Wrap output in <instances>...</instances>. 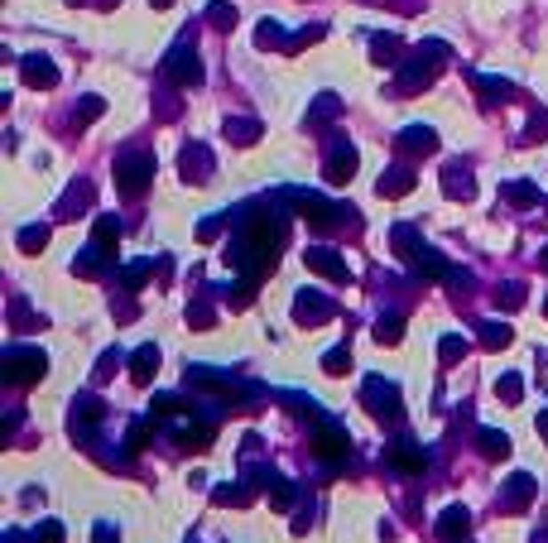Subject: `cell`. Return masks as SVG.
<instances>
[{
	"label": "cell",
	"instance_id": "cell-1",
	"mask_svg": "<svg viewBox=\"0 0 548 543\" xmlns=\"http://www.w3.org/2000/svg\"><path fill=\"white\" fill-rule=\"evenodd\" d=\"M443 63H447V44H443V39H428V44H419V49H414V53L399 63V73H395V92H404V97H414V92L433 87L438 73H443Z\"/></svg>",
	"mask_w": 548,
	"mask_h": 543
},
{
	"label": "cell",
	"instance_id": "cell-2",
	"mask_svg": "<svg viewBox=\"0 0 548 543\" xmlns=\"http://www.w3.org/2000/svg\"><path fill=\"white\" fill-rule=\"evenodd\" d=\"M154 179V155H145V149H130V155L116 159V188H121L125 197H140Z\"/></svg>",
	"mask_w": 548,
	"mask_h": 543
},
{
	"label": "cell",
	"instance_id": "cell-3",
	"mask_svg": "<svg viewBox=\"0 0 548 543\" xmlns=\"http://www.w3.org/2000/svg\"><path fill=\"white\" fill-rule=\"evenodd\" d=\"M164 77H169L173 87H197L202 82V58L193 49V39H183V44L169 49V58H164Z\"/></svg>",
	"mask_w": 548,
	"mask_h": 543
},
{
	"label": "cell",
	"instance_id": "cell-4",
	"mask_svg": "<svg viewBox=\"0 0 548 543\" xmlns=\"http://www.w3.org/2000/svg\"><path fill=\"white\" fill-rule=\"evenodd\" d=\"M44 371H49V361H44V351H34V347H15L5 356V365H0L5 385H34V380H44Z\"/></svg>",
	"mask_w": 548,
	"mask_h": 543
},
{
	"label": "cell",
	"instance_id": "cell-5",
	"mask_svg": "<svg viewBox=\"0 0 548 543\" xmlns=\"http://www.w3.org/2000/svg\"><path fill=\"white\" fill-rule=\"evenodd\" d=\"M361 395H366V409H371L375 419H399V385L395 380H380V375H371V380L361 385Z\"/></svg>",
	"mask_w": 548,
	"mask_h": 543
},
{
	"label": "cell",
	"instance_id": "cell-6",
	"mask_svg": "<svg viewBox=\"0 0 548 543\" xmlns=\"http://www.w3.org/2000/svg\"><path fill=\"white\" fill-rule=\"evenodd\" d=\"M303 265L313 269V275L332 279V284H347V279H351V265H347V260H342L337 251H327V245H308Z\"/></svg>",
	"mask_w": 548,
	"mask_h": 543
},
{
	"label": "cell",
	"instance_id": "cell-7",
	"mask_svg": "<svg viewBox=\"0 0 548 543\" xmlns=\"http://www.w3.org/2000/svg\"><path fill=\"white\" fill-rule=\"evenodd\" d=\"M20 77H25V87H34V92H49V87H58V63L49 53H25L20 58Z\"/></svg>",
	"mask_w": 548,
	"mask_h": 543
},
{
	"label": "cell",
	"instance_id": "cell-8",
	"mask_svg": "<svg viewBox=\"0 0 548 543\" xmlns=\"http://www.w3.org/2000/svg\"><path fill=\"white\" fill-rule=\"evenodd\" d=\"M356 164H361V155H356V145H347V140H332L327 164H323L327 183H347V179H356Z\"/></svg>",
	"mask_w": 548,
	"mask_h": 543
},
{
	"label": "cell",
	"instance_id": "cell-9",
	"mask_svg": "<svg viewBox=\"0 0 548 543\" xmlns=\"http://www.w3.org/2000/svg\"><path fill=\"white\" fill-rule=\"evenodd\" d=\"M332 313H337V308H332V299H323L318 289H303L299 299H294V323H299V327H318V323H327Z\"/></svg>",
	"mask_w": 548,
	"mask_h": 543
},
{
	"label": "cell",
	"instance_id": "cell-10",
	"mask_svg": "<svg viewBox=\"0 0 548 543\" xmlns=\"http://www.w3.org/2000/svg\"><path fill=\"white\" fill-rule=\"evenodd\" d=\"M178 173H183V183H207L212 179V149L207 145H183V155H178Z\"/></svg>",
	"mask_w": 548,
	"mask_h": 543
},
{
	"label": "cell",
	"instance_id": "cell-11",
	"mask_svg": "<svg viewBox=\"0 0 548 543\" xmlns=\"http://www.w3.org/2000/svg\"><path fill=\"white\" fill-rule=\"evenodd\" d=\"M294 207H299L313 227H337L342 221V207H332L323 193H294Z\"/></svg>",
	"mask_w": 548,
	"mask_h": 543
},
{
	"label": "cell",
	"instance_id": "cell-12",
	"mask_svg": "<svg viewBox=\"0 0 548 543\" xmlns=\"http://www.w3.org/2000/svg\"><path fill=\"white\" fill-rule=\"evenodd\" d=\"M529 500H534V476L529 471H515V476L505 481V491H500V505H505L510 515H520Z\"/></svg>",
	"mask_w": 548,
	"mask_h": 543
},
{
	"label": "cell",
	"instance_id": "cell-13",
	"mask_svg": "<svg viewBox=\"0 0 548 543\" xmlns=\"http://www.w3.org/2000/svg\"><path fill=\"white\" fill-rule=\"evenodd\" d=\"M313 447L327 457L332 467H342V462H347V452H351V447H347V433H342V428H332V423H323V428H318Z\"/></svg>",
	"mask_w": 548,
	"mask_h": 543
},
{
	"label": "cell",
	"instance_id": "cell-14",
	"mask_svg": "<svg viewBox=\"0 0 548 543\" xmlns=\"http://www.w3.org/2000/svg\"><path fill=\"white\" fill-rule=\"evenodd\" d=\"M471 87H476V97H481L486 106H500V101H510V97H515V82H510V77H486V73H471Z\"/></svg>",
	"mask_w": 548,
	"mask_h": 543
},
{
	"label": "cell",
	"instance_id": "cell-15",
	"mask_svg": "<svg viewBox=\"0 0 548 543\" xmlns=\"http://www.w3.org/2000/svg\"><path fill=\"white\" fill-rule=\"evenodd\" d=\"M399 149L404 155H433L438 149V130L433 125H409V130H399Z\"/></svg>",
	"mask_w": 548,
	"mask_h": 543
},
{
	"label": "cell",
	"instance_id": "cell-16",
	"mask_svg": "<svg viewBox=\"0 0 548 543\" xmlns=\"http://www.w3.org/2000/svg\"><path fill=\"white\" fill-rule=\"evenodd\" d=\"M467 529H471L467 505H452V510H443V519H438V539H443V543H462V539H467Z\"/></svg>",
	"mask_w": 548,
	"mask_h": 543
},
{
	"label": "cell",
	"instance_id": "cell-17",
	"mask_svg": "<svg viewBox=\"0 0 548 543\" xmlns=\"http://www.w3.org/2000/svg\"><path fill=\"white\" fill-rule=\"evenodd\" d=\"M92 207V183L82 179V183H73L63 193V203H58V221H73V217H82V212Z\"/></svg>",
	"mask_w": 548,
	"mask_h": 543
},
{
	"label": "cell",
	"instance_id": "cell-18",
	"mask_svg": "<svg viewBox=\"0 0 548 543\" xmlns=\"http://www.w3.org/2000/svg\"><path fill=\"white\" fill-rule=\"evenodd\" d=\"M342 116V101L332 97V92H323V97H318L313 106H308V116H303V125L308 130H323V125H332Z\"/></svg>",
	"mask_w": 548,
	"mask_h": 543
},
{
	"label": "cell",
	"instance_id": "cell-19",
	"mask_svg": "<svg viewBox=\"0 0 548 543\" xmlns=\"http://www.w3.org/2000/svg\"><path fill=\"white\" fill-rule=\"evenodd\" d=\"M409 260H414V275H419V279H428V284L447 275V260L438 255V251H428V245H419V251H414Z\"/></svg>",
	"mask_w": 548,
	"mask_h": 543
},
{
	"label": "cell",
	"instance_id": "cell-20",
	"mask_svg": "<svg viewBox=\"0 0 548 543\" xmlns=\"http://www.w3.org/2000/svg\"><path fill=\"white\" fill-rule=\"evenodd\" d=\"M222 135L231 140V145H255V140H260V121H250V116H226Z\"/></svg>",
	"mask_w": 548,
	"mask_h": 543
},
{
	"label": "cell",
	"instance_id": "cell-21",
	"mask_svg": "<svg viewBox=\"0 0 548 543\" xmlns=\"http://www.w3.org/2000/svg\"><path fill=\"white\" fill-rule=\"evenodd\" d=\"M154 371H159V347L149 341V347H140L135 361H130V380H135V385H149Z\"/></svg>",
	"mask_w": 548,
	"mask_h": 543
},
{
	"label": "cell",
	"instance_id": "cell-22",
	"mask_svg": "<svg viewBox=\"0 0 548 543\" xmlns=\"http://www.w3.org/2000/svg\"><path fill=\"white\" fill-rule=\"evenodd\" d=\"M409 188H414V169H409V164H395V169L380 173V193H385V197H404Z\"/></svg>",
	"mask_w": 548,
	"mask_h": 543
},
{
	"label": "cell",
	"instance_id": "cell-23",
	"mask_svg": "<svg viewBox=\"0 0 548 543\" xmlns=\"http://www.w3.org/2000/svg\"><path fill=\"white\" fill-rule=\"evenodd\" d=\"M443 193H447V197H471V193H476L471 169H462V164H447V169H443Z\"/></svg>",
	"mask_w": 548,
	"mask_h": 543
},
{
	"label": "cell",
	"instance_id": "cell-24",
	"mask_svg": "<svg viewBox=\"0 0 548 543\" xmlns=\"http://www.w3.org/2000/svg\"><path fill=\"white\" fill-rule=\"evenodd\" d=\"M255 49H279V53H289V34H284L279 20H260V29H255Z\"/></svg>",
	"mask_w": 548,
	"mask_h": 543
},
{
	"label": "cell",
	"instance_id": "cell-25",
	"mask_svg": "<svg viewBox=\"0 0 548 543\" xmlns=\"http://www.w3.org/2000/svg\"><path fill=\"white\" fill-rule=\"evenodd\" d=\"M476 447H481V457H491V462L510 457V438L500 428H476Z\"/></svg>",
	"mask_w": 548,
	"mask_h": 543
},
{
	"label": "cell",
	"instance_id": "cell-26",
	"mask_svg": "<svg viewBox=\"0 0 548 543\" xmlns=\"http://www.w3.org/2000/svg\"><path fill=\"white\" fill-rule=\"evenodd\" d=\"M116 241H121V221L116 217H97V227H92V245L106 255H116Z\"/></svg>",
	"mask_w": 548,
	"mask_h": 543
},
{
	"label": "cell",
	"instance_id": "cell-27",
	"mask_svg": "<svg viewBox=\"0 0 548 543\" xmlns=\"http://www.w3.org/2000/svg\"><path fill=\"white\" fill-rule=\"evenodd\" d=\"M371 58L380 68H399V39H395V34H375V39H371Z\"/></svg>",
	"mask_w": 548,
	"mask_h": 543
},
{
	"label": "cell",
	"instance_id": "cell-28",
	"mask_svg": "<svg viewBox=\"0 0 548 543\" xmlns=\"http://www.w3.org/2000/svg\"><path fill=\"white\" fill-rule=\"evenodd\" d=\"M500 197H505L510 207H534V203H539V188H534V183H505V188H500Z\"/></svg>",
	"mask_w": 548,
	"mask_h": 543
},
{
	"label": "cell",
	"instance_id": "cell-29",
	"mask_svg": "<svg viewBox=\"0 0 548 543\" xmlns=\"http://www.w3.org/2000/svg\"><path fill=\"white\" fill-rule=\"evenodd\" d=\"M101 111H106V101H101V97H82V101L73 106V130H87Z\"/></svg>",
	"mask_w": 548,
	"mask_h": 543
},
{
	"label": "cell",
	"instance_id": "cell-30",
	"mask_svg": "<svg viewBox=\"0 0 548 543\" xmlns=\"http://www.w3.org/2000/svg\"><path fill=\"white\" fill-rule=\"evenodd\" d=\"M49 221H39V227H25V231H20V251H25V255H39L44 251V245H49Z\"/></svg>",
	"mask_w": 548,
	"mask_h": 543
},
{
	"label": "cell",
	"instance_id": "cell-31",
	"mask_svg": "<svg viewBox=\"0 0 548 543\" xmlns=\"http://www.w3.org/2000/svg\"><path fill=\"white\" fill-rule=\"evenodd\" d=\"M423 462H428V457H423L414 443H399V447H395V467H399V471H409V476H419Z\"/></svg>",
	"mask_w": 548,
	"mask_h": 543
},
{
	"label": "cell",
	"instance_id": "cell-32",
	"mask_svg": "<svg viewBox=\"0 0 548 543\" xmlns=\"http://www.w3.org/2000/svg\"><path fill=\"white\" fill-rule=\"evenodd\" d=\"M467 351H471V341H467V337H457V332L438 341V356H443V365H457L462 356H467Z\"/></svg>",
	"mask_w": 548,
	"mask_h": 543
},
{
	"label": "cell",
	"instance_id": "cell-33",
	"mask_svg": "<svg viewBox=\"0 0 548 543\" xmlns=\"http://www.w3.org/2000/svg\"><path fill=\"white\" fill-rule=\"evenodd\" d=\"M207 25H217V29L236 25V5H231V0H207Z\"/></svg>",
	"mask_w": 548,
	"mask_h": 543
},
{
	"label": "cell",
	"instance_id": "cell-34",
	"mask_svg": "<svg viewBox=\"0 0 548 543\" xmlns=\"http://www.w3.org/2000/svg\"><path fill=\"white\" fill-rule=\"evenodd\" d=\"M323 371L327 375H347L351 371V347H347V341H342V347H332L327 356H323Z\"/></svg>",
	"mask_w": 548,
	"mask_h": 543
},
{
	"label": "cell",
	"instance_id": "cell-35",
	"mask_svg": "<svg viewBox=\"0 0 548 543\" xmlns=\"http://www.w3.org/2000/svg\"><path fill=\"white\" fill-rule=\"evenodd\" d=\"M399 337H404V317L399 313H385L375 323V341H399Z\"/></svg>",
	"mask_w": 548,
	"mask_h": 543
},
{
	"label": "cell",
	"instance_id": "cell-36",
	"mask_svg": "<svg viewBox=\"0 0 548 543\" xmlns=\"http://www.w3.org/2000/svg\"><path fill=\"white\" fill-rule=\"evenodd\" d=\"M510 337H515V332H510V323H486V327H481V341H486L491 351L510 347Z\"/></svg>",
	"mask_w": 548,
	"mask_h": 543
},
{
	"label": "cell",
	"instance_id": "cell-37",
	"mask_svg": "<svg viewBox=\"0 0 548 543\" xmlns=\"http://www.w3.org/2000/svg\"><path fill=\"white\" fill-rule=\"evenodd\" d=\"M145 275H154V260H140V265H125L116 279H121L125 289H140V284H145Z\"/></svg>",
	"mask_w": 548,
	"mask_h": 543
},
{
	"label": "cell",
	"instance_id": "cell-38",
	"mask_svg": "<svg viewBox=\"0 0 548 543\" xmlns=\"http://www.w3.org/2000/svg\"><path fill=\"white\" fill-rule=\"evenodd\" d=\"M323 25H308V29H299V34H289V53H299V49H308V44H318L323 39Z\"/></svg>",
	"mask_w": 548,
	"mask_h": 543
},
{
	"label": "cell",
	"instance_id": "cell-39",
	"mask_svg": "<svg viewBox=\"0 0 548 543\" xmlns=\"http://www.w3.org/2000/svg\"><path fill=\"white\" fill-rule=\"evenodd\" d=\"M496 303H500L505 313H515L520 303H524V284H505V289H496Z\"/></svg>",
	"mask_w": 548,
	"mask_h": 543
},
{
	"label": "cell",
	"instance_id": "cell-40",
	"mask_svg": "<svg viewBox=\"0 0 548 543\" xmlns=\"http://www.w3.org/2000/svg\"><path fill=\"white\" fill-rule=\"evenodd\" d=\"M116 365H121V351H101V361H97V371H92V380H111L116 375Z\"/></svg>",
	"mask_w": 548,
	"mask_h": 543
},
{
	"label": "cell",
	"instance_id": "cell-41",
	"mask_svg": "<svg viewBox=\"0 0 548 543\" xmlns=\"http://www.w3.org/2000/svg\"><path fill=\"white\" fill-rule=\"evenodd\" d=\"M520 389H524V380H520V375H500L496 395L505 399V404H520Z\"/></svg>",
	"mask_w": 548,
	"mask_h": 543
},
{
	"label": "cell",
	"instance_id": "cell-42",
	"mask_svg": "<svg viewBox=\"0 0 548 543\" xmlns=\"http://www.w3.org/2000/svg\"><path fill=\"white\" fill-rule=\"evenodd\" d=\"M212 495H217V505H246L250 500V486H217Z\"/></svg>",
	"mask_w": 548,
	"mask_h": 543
},
{
	"label": "cell",
	"instance_id": "cell-43",
	"mask_svg": "<svg viewBox=\"0 0 548 543\" xmlns=\"http://www.w3.org/2000/svg\"><path fill=\"white\" fill-rule=\"evenodd\" d=\"M188 323H193V327H212V308H207V303H197V308H188Z\"/></svg>",
	"mask_w": 548,
	"mask_h": 543
},
{
	"label": "cell",
	"instance_id": "cell-44",
	"mask_svg": "<svg viewBox=\"0 0 548 543\" xmlns=\"http://www.w3.org/2000/svg\"><path fill=\"white\" fill-rule=\"evenodd\" d=\"M544 135H548V116H534L529 130H524V140H544Z\"/></svg>",
	"mask_w": 548,
	"mask_h": 543
},
{
	"label": "cell",
	"instance_id": "cell-45",
	"mask_svg": "<svg viewBox=\"0 0 548 543\" xmlns=\"http://www.w3.org/2000/svg\"><path fill=\"white\" fill-rule=\"evenodd\" d=\"M34 539H39V543H63V529H58L53 519H49V524H44V529H39V534H34Z\"/></svg>",
	"mask_w": 548,
	"mask_h": 543
},
{
	"label": "cell",
	"instance_id": "cell-46",
	"mask_svg": "<svg viewBox=\"0 0 548 543\" xmlns=\"http://www.w3.org/2000/svg\"><path fill=\"white\" fill-rule=\"evenodd\" d=\"M92 543H121V534H116L111 524H97V529H92Z\"/></svg>",
	"mask_w": 548,
	"mask_h": 543
},
{
	"label": "cell",
	"instance_id": "cell-47",
	"mask_svg": "<svg viewBox=\"0 0 548 543\" xmlns=\"http://www.w3.org/2000/svg\"><path fill=\"white\" fill-rule=\"evenodd\" d=\"M149 5H154V10H169V5H173V0H149Z\"/></svg>",
	"mask_w": 548,
	"mask_h": 543
},
{
	"label": "cell",
	"instance_id": "cell-48",
	"mask_svg": "<svg viewBox=\"0 0 548 543\" xmlns=\"http://www.w3.org/2000/svg\"><path fill=\"white\" fill-rule=\"evenodd\" d=\"M539 433H544V438H548V414H539Z\"/></svg>",
	"mask_w": 548,
	"mask_h": 543
},
{
	"label": "cell",
	"instance_id": "cell-49",
	"mask_svg": "<svg viewBox=\"0 0 548 543\" xmlns=\"http://www.w3.org/2000/svg\"><path fill=\"white\" fill-rule=\"evenodd\" d=\"M529 543H548V534H534V539H529Z\"/></svg>",
	"mask_w": 548,
	"mask_h": 543
},
{
	"label": "cell",
	"instance_id": "cell-50",
	"mask_svg": "<svg viewBox=\"0 0 548 543\" xmlns=\"http://www.w3.org/2000/svg\"><path fill=\"white\" fill-rule=\"evenodd\" d=\"M97 5H121V0H97Z\"/></svg>",
	"mask_w": 548,
	"mask_h": 543
},
{
	"label": "cell",
	"instance_id": "cell-51",
	"mask_svg": "<svg viewBox=\"0 0 548 543\" xmlns=\"http://www.w3.org/2000/svg\"><path fill=\"white\" fill-rule=\"evenodd\" d=\"M539 265H544V269H548V251H544V255H539Z\"/></svg>",
	"mask_w": 548,
	"mask_h": 543
},
{
	"label": "cell",
	"instance_id": "cell-52",
	"mask_svg": "<svg viewBox=\"0 0 548 543\" xmlns=\"http://www.w3.org/2000/svg\"><path fill=\"white\" fill-rule=\"evenodd\" d=\"M68 5H82V0H68Z\"/></svg>",
	"mask_w": 548,
	"mask_h": 543
},
{
	"label": "cell",
	"instance_id": "cell-53",
	"mask_svg": "<svg viewBox=\"0 0 548 543\" xmlns=\"http://www.w3.org/2000/svg\"><path fill=\"white\" fill-rule=\"evenodd\" d=\"M544 313H548V303H544Z\"/></svg>",
	"mask_w": 548,
	"mask_h": 543
}]
</instances>
